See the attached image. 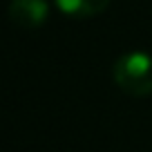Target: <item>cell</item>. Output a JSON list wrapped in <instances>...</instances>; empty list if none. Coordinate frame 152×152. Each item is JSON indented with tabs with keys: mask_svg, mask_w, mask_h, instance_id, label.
Instances as JSON below:
<instances>
[{
	"mask_svg": "<svg viewBox=\"0 0 152 152\" xmlns=\"http://www.w3.org/2000/svg\"><path fill=\"white\" fill-rule=\"evenodd\" d=\"M49 16L47 0H11L9 2V18L16 27L38 29L43 27Z\"/></svg>",
	"mask_w": 152,
	"mask_h": 152,
	"instance_id": "cell-2",
	"label": "cell"
},
{
	"mask_svg": "<svg viewBox=\"0 0 152 152\" xmlns=\"http://www.w3.org/2000/svg\"><path fill=\"white\" fill-rule=\"evenodd\" d=\"M114 83L132 96L152 94V56L148 52H128L114 63Z\"/></svg>",
	"mask_w": 152,
	"mask_h": 152,
	"instance_id": "cell-1",
	"label": "cell"
},
{
	"mask_svg": "<svg viewBox=\"0 0 152 152\" xmlns=\"http://www.w3.org/2000/svg\"><path fill=\"white\" fill-rule=\"evenodd\" d=\"M56 7L72 18H92L107 9L110 0H54Z\"/></svg>",
	"mask_w": 152,
	"mask_h": 152,
	"instance_id": "cell-3",
	"label": "cell"
}]
</instances>
